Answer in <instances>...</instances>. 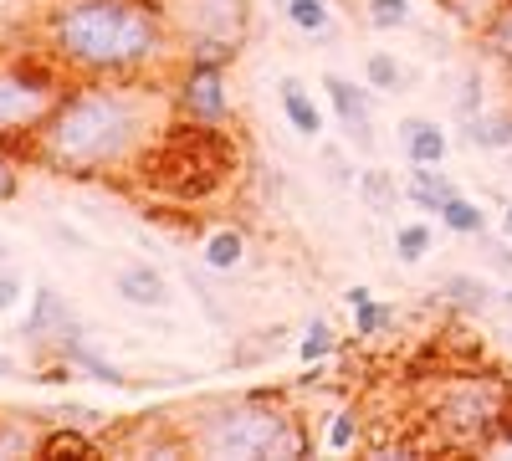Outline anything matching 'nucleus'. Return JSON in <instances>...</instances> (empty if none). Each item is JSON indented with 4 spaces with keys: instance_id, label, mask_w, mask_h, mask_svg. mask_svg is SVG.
Segmentation results:
<instances>
[{
    "instance_id": "nucleus-1",
    "label": "nucleus",
    "mask_w": 512,
    "mask_h": 461,
    "mask_svg": "<svg viewBox=\"0 0 512 461\" xmlns=\"http://www.w3.org/2000/svg\"><path fill=\"white\" fill-rule=\"evenodd\" d=\"M164 93L154 77H72L52 118L21 154L72 180H98L134 164L159 144Z\"/></svg>"
},
{
    "instance_id": "nucleus-2",
    "label": "nucleus",
    "mask_w": 512,
    "mask_h": 461,
    "mask_svg": "<svg viewBox=\"0 0 512 461\" xmlns=\"http://www.w3.org/2000/svg\"><path fill=\"white\" fill-rule=\"evenodd\" d=\"M164 0H52L41 52L67 77H154L175 57Z\"/></svg>"
},
{
    "instance_id": "nucleus-3",
    "label": "nucleus",
    "mask_w": 512,
    "mask_h": 461,
    "mask_svg": "<svg viewBox=\"0 0 512 461\" xmlns=\"http://www.w3.org/2000/svg\"><path fill=\"white\" fill-rule=\"evenodd\" d=\"M180 441H185V451L226 456V461H236V456L277 461V456H308L313 451L297 410L272 390H251V395L210 400V405L190 410L180 421Z\"/></svg>"
},
{
    "instance_id": "nucleus-4",
    "label": "nucleus",
    "mask_w": 512,
    "mask_h": 461,
    "mask_svg": "<svg viewBox=\"0 0 512 461\" xmlns=\"http://www.w3.org/2000/svg\"><path fill=\"white\" fill-rule=\"evenodd\" d=\"M67 72L47 52H0V144L26 149L67 93Z\"/></svg>"
},
{
    "instance_id": "nucleus-5",
    "label": "nucleus",
    "mask_w": 512,
    "mask_h": 461,
    "mask_svg": "<svg viewBox=\"0 0 512 461\" xmlns=\"http://www.w3.org/2000/svg\"><path fill=\"white\" fill-rule=\"evenodd\" d=\"M185 62L226 67L251 31V0H164Z\"/></svg>"
},
{
    "instance_id": "nucleus-6",
    "label": "nucleus",
    "mask_w": 512,
    "mask_h": 461,
    "mask_svg": "<svg viewBox=\"0 0 512 461\" xmlns=\"http://www.w3.org/2000/svg\"><path fill=\"white\" fill-rule=\"evenodd\" d=\"M441 421L461 446H492V436L507 426L502 380H451V390L441 400Z\"/></svg>"
},
{
    "instance_id": "nucleus-7",
    "label": "nucleus",
    "mask_w": 512,
    "mask_h": 461,
    "mask_svg": "<svg viewBox=\"0 0 512 461\" xmlns=\"http://www.w3.org/2000/svg\"><path fill=\"white\" fill-rule=\"evenodd\" d=\"M169 108H175L190 129L200 134H216L226 129V118H231V98H226V67L216 62H185L180 82H175V93H169Z\"/></svg>"
},
{
    "instance_id": "nucleus-8",
    "label": "nucleus",
    "mask_w": 512,
    "mask_h": 461,
    "mask_svg": "<svg viewBox=\"0 0 512 461\" xmlns=\"http://www.w3.org/2000/svg\"><path fill=\"white\" fill-rule=\"evenodd\" d=\"M82 323H77V313L67 308V298L57 287H36V298H31V318L21 323V339L26 344H36V349H47V354H57V344L67 339V333H77Z\"/></svg>"
},
{
    "instance_id": "nucleus-9",
    "label": "nucleus",
    "mask_w": 512,
    "mask_h": 461,
    "mask_svg": "<svg viewBox=\"0 0 512 461\" xmlns=\"http://www.w3.org/2000/svg\"><path fill=\"white\" fill-rule=\"evenodd\" d=\"M323 88H328V108H333V118H338V123H344L349 144H354V149H374V113H369V88H359V82L338 77V72H328V77H323Z\"/></svg>"
},
{
    "instance_id": "nucleus-10",
    "label": "nucleus",
    "mask_w": 512,
    "mask_h": 461,
    "mask_svg": "<svg viewBox=\"0 0 512 461\" xmlns=\"http://www.w3.org/2000/svg\"><path fill=\"white\" fill-rule=\"evenodd\" d=\"M113 292H118V298H123L128 308H164V298H169L164 272H159V267H149V262H128V267H118Z\"/></svg>"
},
{
    "instance_id": "nucleus-11",
    "label": "nucleus",
    "mask_w": 512,
    "mask_h": 461,
    "mask_svg": "<svg viewBox=\"0 0 512 461\" xmlns=\"http://www.w3.org/2000/svg\"><path fill=\"white\" fill-rule=\"evenodd\" d=\"M400 144H405L410 164H446V154H451L446 129L431 123V118H405L400 123Z\"/></svg>"
},
{
    "instance_id": "nucleus-12",
    "label": "nucleus",
    "mask_w": 512,
    "mask_h": 461,
    "mask_svg": "<svg viewBox=\"0 0 512 461\" xmlns=\"http://www.w3.org/2000/svg\"><path fill=\"white\" fill-rule=\"evenodd\" d=\"M461 185L441 170V164H410V180H405V200L415 211H441L446 195H456Z\"/></svg>"
},
{
    "instance_id": "nucleus-13",
    "label": "nucleus",
    "mask_w": 512,
    "mask_h": 461,
    "mask_svg": "<svg viewBox=\"0 0 512 461\" xmlns=\"http://www.w3.org/2000/svg\"><path fill=\"white\" fill-rule=\"evenodd\" d=\"M441 303L456 308V313H487L497 303V287L487 277H477V272H451L441 282Z\"/></svg>"
},
{
    "instance_id": "nucleus-14",
    "label": "nucleus",
    "mask_w": 512,
    "mask_h": 461,
    "mask_svg": "<svg viewBox=\"0 0 512 461\" xmlns=\"http://www.w3.org/2000/svg\"><path fill=\"white\" fill-rule=\"evenodd\" d=\"M282 113H287V123H292L303 139H318V134H323V108L308 98V88H303L297 77L282 82Z\"/></svg>"
},
{
    "instance_id": "nucleus-15",
    "label": "nucleus",
    "mask_w": 512,
    "mask_h": 461,
    "mask_svg": "<svg viewBox=\"0 0 512 461\" xmlns=\"http://www.w3.org/2000/svg\"><path fill=\"white\" fill-rule=\"evenodd\" d=\"M200 257H205V267H216V272L241 267V262H246V231H236V226L210 231V236H205V246H200Z\"/></svg>"
},
{
    "instance_id": "nucleus-16",
    "label": "nucleus",
    "mask_w": 512,
    "mask_h": 461,
    "mask_svg": "<svg viewBox=\"0 0 512 461\" xmlns=\"http://www.w3.org/2000/svg\"><path fill=\"white\" fill-rule=\"evenodd\" d=\"M277 11L292 31H303V36H323L333 31V6L328 0H277Z\"/></svg>"
},
{
    "instance_id": "nucleus-17",
    "label": "nucleus",
    "mask_w": 512,
    "mask_h": 461,
    "mask_svg": "<svg viewBox=\"0 0 512 461\" xmlns=\"http://www.w3.org/2000/svg\"><path fill=\"white\" fill-rule=\"evenodd\" d=\"M441 226L451 231V236H482L487 231V216H482V205L477 200H466L461 190L456 195H446V205H441Z\"/></svg>"
},
{
    "instance_id": "nucleus-18",
    "label": "nucleus",
    "mask_w": 512,
    "mask_h": 461,
    "mask_svg": "<svg viewBox=\"0 0 512 461\" xmlns=\"http://www.w3.org/2000/svg\"><path fill=\"white\" fill-rule=\"evenodd\" d=\"M466 139H472L477 149H512V108L507 113H472Z\"/></svg>"
},
{
    "instance_id": "nucleus-19",
    "label": "nucleus",
    "mask_w": 512,
    "mask_h": 461,
    "mask_svg": "<svg viewBox=\"0 0 512 461\" xmlns=\"http://www.w3.org/2000/svg\"><path fill=\"white\" fill-rule=\"evenodd\" d=\"M482 47H487L497 62L512 67V0H502V6L487 16V26H482Z\"/></svg>"
},
{
    "instance_id": "nucleus-20",
    "label": "nucleus",
    "mask_w": 512,
    "mask_h": 461,
    "mask_svg": "<svg viewBox=\"0 0 512 461\" xmlns=\"http://www.w3.org/2000/svg\"><path fill=\"white\" fill-rule=\"evenodd\" d=\"M431 241H436V231L425 226V221H405V226L395 231V257H400L405 267H415V262L431 257Z\"/></svg>"
},
{
    "instance_id": "nucleus-21",
    "label": "nucleus",
    "mask_w": 512,
    "mask_h": 461,
    "mask_svg": "<svg viewBox=\"0 0 512 461\" xmlns=\"http://www.w3.org/2000/svg\"><path fill=\"white\" fill-rule=\"evenodd\" d=\"M364 77H369V88H379V93H400L405 88V62L395 52H369Z\"/></svg>"
},
{
    "instance_id": "nucleus-22",
    "label": "nucleus",
    "mask_w": 512,
    "mask_h": 461,
    "mask_svg": "<svg viewBox=\"0 0 512 461\" xmlns=\"http://www.w3.org/2000/svg\"><path fill=\"white\" fill-rule=\"evenodd\" d=\"M364 21L369 31H405L415 11H410V0H364Z\"/></svg>"
},
{
    "instance_id": "nucleus-23",
    "label": "nucleus",
    "mask_w": 512,
    "mask_h": 461,
    "mask_svg": "<svg viewBox=\"0 0 512 461\" xmlns=\"http://www.w3.org/2000/svg\"><path fill=\"white\" fill-rule=\"evenodd\" d=\"M62 451H72V456H98V441L82 436V431H72V426L47 431V436L36 441V456H62Z\"/></svg>"
},
{
    "instance_id": "nucleus-24",
    "label": "nucleus",
    "mask_w": 512,
    "mask_h": 461,
    "mask_svg": "<svg viewBox=\"0 0 512 461\" xmlns=\"http://www.w3.org/2000/svg\"><path fill=\"white\" fill-rule=\"evenodd\" d=\"M333 349H338L333 323H328V318H313V323H308V333H303V344H297V359H303V364H323Z\"/></svg>"
},
{
    "instance_id": "nucleus-25",
    "label": "nucleus",
    "mask_w": 512,
    "mask_h": 461,
    "mask_svg": "<svg viewBox=\"0 0 512 461\" xmlns=\"http://www.w3.org/2000/svg\"><path fill=\"white\" fill-rule=\"evenodd\" d=\"M359 190H364V200L374 205V211H390V205H395V185H390V175H384V170H364L359 175Z\"/></svg>"
},
{
    "instance_id": "nucleus-26",
    "label": "nucleus",
    "mask_w": 512,
    "mask_h": 461,
    "mask_svg": "<svg viewBox=\"0 0 512 461\" xmlns=\"http://www.w3.org/2000/svg\"><path fill=\"white\" fill-rule=\"evenodd\" d=\"M36 431H26V426H11V421H0V456H31L36 451Z\"/></svg>"
},
{
    "instance_id": "nucleus-27",
    "label": "nucleus",
    "mask_w": 512,
    "mask_h": 461,
    "mask_svg": "<svg viewBox=\"0 0 512 461\" xmlns=\"http://www.w3.org/2000/svg\"><path fill=\"white\" fill-rule=\"evenodd\" d=\"M384 323H390V308H384V303L364 298V303L354 308V333H364V339H374V333H384Z\"/></svg>"
},
{
    "instance_id": "nucleus-28",
    "label": "nucleus",
    "mask_w": 512,
    "mask_h": 461,
    "mask_svg": "<svg viewBox=\"0 0 512 461\" xmlns=\"http://www.w3.org/2000/svg\"><path fill=\"white\" fill-rule=\"evenodd\" d=\"M359 441V415L354 410H338L333 426H328V451H349Z\"/></svg>"
},
{
    "instance_id": "nucleus-29",
    "label": "nucleus",
    "mask_w": 512,
    "mask_h": 461,
    "mask_svg": "<svg viewBox=\"0 0 512 461\" xmlns=\"http://www.w3.org/2000/svg\"><path fill=\"white\" fill-rule=\"evenodd\" d=\"M497 6H502V0H446V11H456L466 26H477V31L487 26V16H492Z\"/></svg>"
},
{
    "instance_id": "nucleus-30",
    "label": "nucleus",
    "mask_w": 512,
    "mask_h": 461,
    "mask_svg": "<svg viewBox=\"0 0 512 461\" xmlns=\"http://www.w3.org/2000/svg\"><path fill=\"white\" fill-rule=\"evenodd\" d=\"M21 185V170H16V149L11 144H0V205H6Z\"/></svg>"
},
{
    "instance_id": "nucleus-31",
    "label": "nucleus",
    "mask_w": 512,
    "mask_h": 461,
    "mask_svg": "<svg viewBox=\"0 0 512 461\" xmlns=\"http://www.w3.org/2000/svg\"><path fill=\"white\" fill-rule=\"evenodd\" d=\"M21 292H26V287H21V277H16L11 267H0V313H11V308L21 303Z\"/></svg>"
},
{
    "instance_id": "nucleus-32",
    "label": "nucleus",
    "mask_w": 512,
    "mask_h": 461,
    "mask_svg": "<svg viewBox=\"0 0 512 461\" xmlns=\"http://www.w3.org/2000/svg\"><path fill=\"white\" fill-rule=\"evenodd\" d=\"M492 451H502V456H512V415H507V426L492 436Z\"/></svg>"
},
{
    "instance_id": "nucleus-33",
    "label": "nucleus",
    "mask_w": 512,
    "mask_h": 461,
    "mask_svg": "<svg viewBox=\"0 0 512 461\" xmlns=\"http://www.w3.org/2000/svg\"><path fill=\"white\" fill-rule=\"evenodd\" d=\"M492 262H497V267H502V272L512 277V251H507L502 241H492Z\"/></svg>"
},
{
    "instance_id": "nucleus-34",
    "label": "nucleus",
    "mask_w": 512,
    "mask_h": 461,
    "mask_svg": "<svg viewBox=\"0 0 512 461\" xmlns=\"http://www.w3.org/2000/svg\"><path fill=\"white\" fill-rule=\"evenodd\" d=\"M11 374H21V364L11 354H0V380H11Z\"/></svg>"
},
{
    "instance_id": "nucleus-35",
    "label": "nucleus",
    "mask_w": 512,
    "mask_h": 461,
    "mask_svg": "<svg viewBox=\"0 0 512 461\" xmlns=\"http://www.w3.org/2000/svg\"><path fill=\"white\" fill-rule=\"evenodd\" d=\"M364 298H369V287H349V292H344V303H349V308H359Z\"/></svg>"
},
{
    "instance_id": "nucleus-36",
    "label": "nucleus",
    "mask_w": 512,
    "mask_h": 461,
    "mask_svg": "<svg viewBox=\"0 0 512 461\" xmlns=\"http://www.w3.org/2000/svg\"><path fill=\"white\" fill-rule=\"evenodd\" d=\"M502 231H507V236H512V200H507V205H502Z\"/></svg>"
},
{
    "instance_id": "nucleus-37",
    "label": "nucleus",
    "mask_w": 512,
    "mask_h": 461,
    "mask_svg": "<svg viewBox=\"0 0 512 461\" xmlns=\"http://www.w3.org/2000/svg\"><path fill=\"white\" fill-rule=\"evenodd\" d=\"M502 308H507V313H512V287H507V292H502Z\"/></svg>"
},
{
    "instance_id": "nucleus-38",
    "label": "nucleus",
    "mask_w": 512,
    "mask_h": 461,
    "mask_svg": "<svg viewBox=\"0 0 512 461\" xmlns=\"http://www.w3.org/2000/svg\"><path fill=\"white\" fill-rule=\"evenodd\" d=\"M0 267H6V246H0Z\"/></svg>"
},
{
    "instance_id": "nucleus-39",
    "label": "nucleus",
    "mask_w": 512,
    "mask_h": 461,
    "mask_svg": "<svg viewBox=\"0 0 512 461\" xmlns=\"http://www.w3.org/2000/svg\"><path fill=\"white\" fill-rule=\"evenodd\" d=\"M507 175H512V154H507Z\"/></svg>"
}]
</instances>
